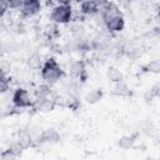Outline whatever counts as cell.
I'll list each match as a JSON object with an SVG mask.
<instances>
[{
  "label": "cell",
  "instance_id": "cell-1",
  "mask_svg": "<svg viewBox=\"0 0 160 160\" xmlns=\"http://www.w3.org/2000/svg\"><path fill=\"white\" fill-rule=\"evenodd\" d=\"M40 76L42 81L50 85H55L60 80H62V78L65 76V71L56 59L49 58L42 62V66L40 69Z\"/></svg>",
  "mask_w": 160,
  "mask_h": 160
},
{
  "label": "cell",
  "instance_id": "cell-2",
  "mask_svg": "<svg viewBox=\"0 0 160 160\" xmlns=\"http://www.w3.org/2000/svg\"><path fill=\"white\" fill-rule=\"evenodd\" d=\"M49 19L55 25H68L74 20L72 5H59L55 4L49 14Z\"/></svg>",
  "mask_w": 160,
  "mask_h": 160
},
{
  "label": "cell",
  "instance_id": "cell-3",
  "mask_svg": "<svg viewBox=\"0 0 160 160\" xmlns=\"http://www.w3.org/2000/svg\"><path fill=\"white\" fill-rule=\"evenodd\" d=\"M11 104H12V106H15L18 109H21V110L30 109V108H32L34 98H32V95L30 94V91L26 88L18 86L12 91Z\"/></svg>",
  "mask_w": 160,
  "mask_h": 160
},
{
  "label": "cell",
  "instance_id": "cell-4",
  "mask_svg": "<svg viewBox=\"0 0 160 160\" xmlns=\"http://www.w3.org/2000/svg\"><path fill=\"white\" fill-rule=\"evenodd\" d=\"M104 26H105V30L109 32V34H120L125 26H126V20L122 15V12L118 14V15H114L106 20L102 21Z\"/></svg>",
  "mask_w": 160,
  "mask_h": 160
},
{
  "label": "cell",
  "instance_id": "cell-5",
  "mask_svg": "<svg viewBox=\"0 0 160 160\" xmlns=\"http://www.w3.org/2000/svg\"><path fill=\"white\" fill-rule=\"evenodd\" d=\"M42 8L41 0H24L22 5L20 8L21 18L24 19H31L40 14Z\"/></svg>",
  "mask_w": 160,
  "mask_h": 160
},
{
  "label": "cell",
  "instance_id": "cell-6",
  "mask_svg": "<svg viewBox=\"0 0 160 160\" xmlns=\"http://www.w3.org/2000/svg\"><path fill=\"white\" fill-rule=\"evenodd\" d=\"M61 136H60V132L54 129V128H48V129H44L41 130L38 136H36V142L38 144H42V145H54V144H58L60 141Z\"/></svg>",
  "mask_w": 160,
  "mask_h": 160
},
{
  "label": "cell",
  "instance_id": "cell-7",
  "mask_svg": "<svg viewBox=\"0 0 160 160\" xmlns=\"http://www.w3.org/2000/svg\"><path fill=\"white\" fill-rule=\"evenodd\" d=\"M69 75L75 79V80H79L80 82H85L86 80V76H88V72H86V62L81 59H78V60H74L70 62L69 65Z\"/></svg>",
  "mask_w": 160,
  "mask_h": 160
},
{
  "label": "cell",
  "instance_id": "cell-8",
  "mask_svg": "<svg viewBox=\"0 0 160 160\" xmlns=\"http://www.w3.org/2000/svg\"><path fill=\"white\" fill-rule=\"evenodd\" d=\"M56 108V100L52 96H42V98H34L32 109L38 112H51Z\"/></svg>",
  "mask_w": 160,
  "mask_h": 160
},
{
  "label": "cell",
  "instance_id": "cell-9",
  "mask_svg": "<svg viewBox=\"0 0 160 160\" xmlns=\"http://www.w3.org/2000/svg\"><path fill=\"white\" fill-rule=\"evenodd\" d=\"M79 11L82 16L85 18H92L99 14V9L94 4L92 0H84L82 2L79 4Z\"/></svg>",
  "mask_w": 160,
  "mask_h": 160
},
{
  "label": "cell",
  "instance_id": "cell-10",
  "mask_svg": "<svg viewBox=\"0 0 160 160\" xmlns=\"http://www.w3.org/2000/svg\"><path fill=\"white\" fill-rule=\"evenodd\" d=\"M102 96H104L102 89H101V88H95V89H91L90 91H88V92L85 94L84 100H85L88 104H90V105H95V104H98V102L102 99Z\"/></svg>",
  "mask_w": 160,
  "mask_h": 160
},
{
  "label": "cell",
  "instance_id": "cell-11",
  "mask_svg": "<svg viewBox=\"0 0 160 160\" xmlns=\"http://www.w3.org/2000/svg\"><path fill=\"white\" fill-rule=\"evenodd\" d=\"M130 88L128 86V84L122 80V81H119V82H115L114 84V88L110 90V95H114V96H121V98H125V96H129L130 95Z\"/></svg>",
  "mask_w": 160,
  "mask_h": 160
},
{
  "label": "cell",
  "instance_id": "cell-12",
  "mask_svg": "<svg viewBox=\"0 0 160 160\" xmlns=\"http://www.w3.org/2000/svg\"><path fill=\"white\" fill-rule=\"evenodd\" d=\"M136 135H122L116 140V146L121 150H129L135 145Z\"/></svg>",
  "mask_w": 160,
  "mask_h": 160
},
{
  "label": "cell",
  "instance_id": "cell-13",
  "mask_svg": "<svg viewBox=\"0 0 160 160\" xmlns=\"http://www.w3.org/2000/svg\"><path fill=\"white\" fill-rule=\"evenodd\" d=\"M42 62H44V60H42V58H41V55L39 52H32L26 59V66H28V69H30L32 71L40 70L41 66H42Z\"/></svg>",
  "mask_w": 160,
  "mask_h": 160
},
{
  "label": "cell",
  "instance_id": "cell-14",
  "mask_svg": "<svg viewBox=\"0 0 160 160\" xmlns=\"http://www.w3.org/2000/svg\"><path fill=\"white\" fill-rule=\"evenodd\" d=\"M108 80L112 84L115 82H119V81H122L124 80V74L121 72V70L116 66H109L106 69V72H105Z\"/></svg>",
  "mask_w": 160,
  "mask_h": 160
},
{
  "label": "cell",
  "instance_id": "cell-15",
  "mask_svg": "<svg viewBox=\"0 0 160 160\" xmlns=\"http://www.w3.org/2000/svg\"><path fill=\"white\" fill-rule=\"evenodd\" d=\"M52 95V85L42 81L41 84L36 85L34 89V96L35 98H42V96H51Z\"/></svg>",
  "mask_w": 160,
  "mask_h": 160
},
{
  "label": "cell",
  "instance_id": "cell-16",
  "mask_svg": "<svg viewBox=\"0 0 160 160\" xmlns=\"http://www.w3.org/2000/svg\"><path fill=\"white\" fill-rule=\"evenodd\" d=\"M16 140L19 141V144H20L24 149H28V148H30V146L32 145L34 138H32V135H31L30 131H28V130H21V131L18 132Z\"/></svg>",
  "mask_w": 160,
  "mask_h": 160
},
{
  "label": "cell",
  "instance_id": "cell-17",
  "mask_svg": "<svg viewBox=\"0 0 160 160\" xmlns=\"http://www.w3.org/2000/svg\"><path fill=\"white\" fill-rule=\"evenodd\" d=\"M159 95H160V86H159V82H155L151 88H149L144 92V100L146 102H151L152 100L159 98Z\"/></svg>",
  "mask_w": 160,
  "mask_h": 160
},
{
  "label": "cell",
  "instance_id": "cell-18",
  "mask_svg": "<svg viewBox=\"0 0 160 160\" xmlns=\"http://www.w3.org/2000/svg\"><path fill=\"white\" fill-rule=\"evenodd\" d=\"M85 26L80 22H75L71 25V35L74 36V39L79 40V39H85Z\"/></svg>",
  "mask_w": 160,
  "mask_h": 160
},
{
  "label": "cell",
  "instance_id": "cell-19",
  "mask_svg": "<svg viewBox=\"0 0 160 160\" xmlns=\"http://www.w3.org/2000/svg\"><path fill=\"white\" fill-rule=\"evenodd\" d=\"M11 88V78L9 75H0V94H6Z\"/></svg>",
  "mask_w": 160,
  "mask_h": 160
},
{
  "label": "cell",
  "instance_id": "cell-20",
  "mask_svg": "<svg viewBox=\"0 0 160 160\" xmlns=\"http://www.w3.org/2000/svg\"><path fill=\"white\" fill-rule=\"evenodd\" d=\"M145 70L150 74H159L160 72V61L158 59H152L150 60L146 65H145Z\"/></svg>",
  "mask_w": 160,
  "mask_h": 160
},
{
  "label": "cell",
  "instance_id": "cell-21",
  "mask_svg": "<svg viewBox=\"0 0 160 160\" xmlns=\"http://www.w3.org/2000/svg\"><path fill=\"white\" fill-rule=\"evenodd\" d=\"M11 72V64L6 59L0 60V75H9Z\"/></svg>",
  "mask_w": 160,
  "mask_h": 160
},
{
  "label": "cell",
  "instance_id": "cell-22",
  "mask_svg": "<svg viewBox=\"0 0 160 160\" xmlns=\"http://www.w3.org/2000/svg\"><path fill=\"white\" fill-rule=\"evenodd\" d=\"M15 50H16V44H14V42H2L0 45V51L1 52L9 54V52H12Z\"/></svg>",
  "mask_w": 160,
  "mask_h": 160
},
{
  "label": "cell",
  "instance_id": "cell-23",
  "mask_svg": "<svg viewBox=\"0 0 160 160\" xmlns=\"http://www.w3.org/2000/svg\"><path fill=\"white\" fill-rule=\"evenodd\" d=\"M6 1H8V5H9V9H11V10H20L24 0H6Z\"/></svg>",
  "mask_w": 160,
  "mask_h": 160
},
{
  "label": "cell",
  "instance_id": "cell-24",
  "mask_svg": "<svg viewBox=\"0 0 160 160\" xmlns=\"http://www.w3.org/2000/svg\"><path fill=\"white\" fill-rule=\"evenodd\" d=\"M9 5H8V1L6 0H0V19H2L8 11H9Z\"/></svg>",
  "mask_w": 160,
  "mask_h": 160
},
{
  "label": "cell",
  "instance_id": "cell-25",
  "mask_svg": "<svg viewBox=\"0 0 160 160\" xmlns=\"http://www.w3.org/2000/svg\"><path fill=\"white\" fill-rule=\"evenodd\" d=\"M92 1H94V4L96 5L98 9H101V8H102L104 5H106L110 0H92Z\"/></svg>",
  "mask_w": 160,
  "mask_h": 160
},
{
  "label": "cell",
  "instance_id": "cell-26",
  "mask_svg": "<svg viewBox=\"0 0 160 160\" xmlns=\"http://www.w3.org/2000/svg\"><path fill=\"white\" fill-rule=\"evenodd\" d=\"M55 4H59V5H71L72 4V0H54Z\"/></svg>",
  "mask_w": 160,
  "mask_h": 160
},
{
  "label": "cell",
  "instance_id": "cell-27",
  "mask_svg": "<svg viewBox=\"0 0 160 160\" xmlns=\"http://www.w3.org/2000/svg\"><path fill=\"white\" fill-rule=\"evenodd\" d=\"M82 1H84V0H72V2H76L78 5H79L80 2H82Z\"/></svg>",
  "mask_w": 160,
  "mask_h": 160
}]
</instances>
